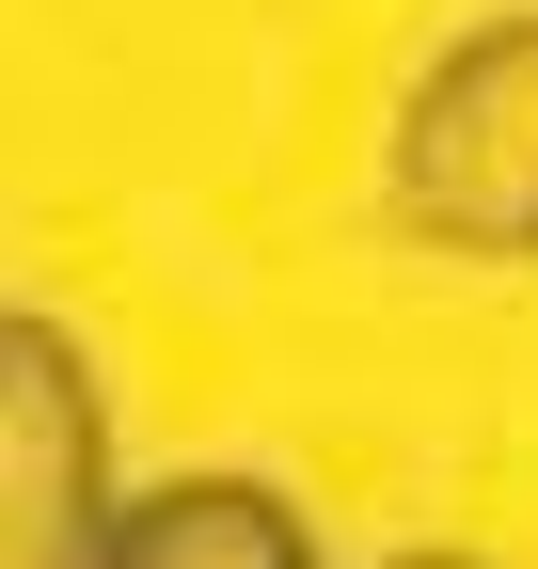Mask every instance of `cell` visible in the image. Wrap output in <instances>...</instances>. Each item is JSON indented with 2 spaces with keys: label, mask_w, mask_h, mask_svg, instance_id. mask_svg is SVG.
I'll return each mask as SVG.
<instances>
[{
  "label": "cell",
  "mask_w": 538,
  "mask_h": 569,
  "mask_svg": "<svg viewBox=\"0 0 538 569\" xmlns=\"http://www.w3.org/2000/svg\"><path fill=\"white\" fill-rule=\"evenodd\" d=\"M396 222L444 253H538V0L476 17L396 96Z\"/></svg>",
  "instance_id": "1"
},
{
  "label": "cell",
  "mask_w": 538,
  "mask_h": 569,
  "mask_svg": "<svg viewBox=\"0 0 538 569\" xmlns=\"http://www.w3.org/2000/svg\"><path fill=\"white\" fill-rule=\"evenodd\" d=\"M111 459H96V365L63 317H0V569H96L111 553Z\"/></svg>",
  "instance_id": "2"
},
{
  "label": "cell",
  "mask_w": 538,
  "mask_h": 569,
  "mask_svg": "<svg viewBox=\"0 0 538 569\" xmlns=\"http://www.w3.org/2000/svg\"><path fill=\"white\" fill-rule=\"evenodd\" d=\"M96 569H317V522L269 475H159V490L111 507Z\"/></svg>",
  "instance_id": "3"
},
{
  "label": "cell",
  "mask_w": 538,
  "mask_h": 569,
  "mask_svg": "<svg viewBox=\"0 0 538 569\" xmlns=\"http://www.w3.org/2000/svg\"><path fill=\"white\" fill-rule=\"evenodd\" d=\"M380 569H476V553H380Z\"/></svg>",
  "instance_id": "4"
}]
</instances>
